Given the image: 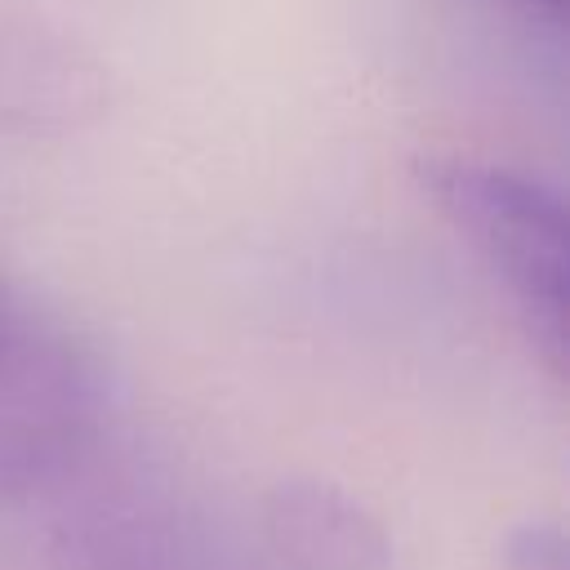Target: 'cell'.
I'll use <instances>...</instances> for the list:
<instances>
[{"label":"cell","instance_id":"8992f818","mask_svg":"<svg viewBox=\"0 0 570 570\" xmlns=\"http://www.w3.org/2000/svg\"><path fill=\"white\" fill-rule=\"evenodd\" d=\"M517 4L521 13H530L534 22H543L548 31H561V18H566V0H508Z\"/></svg>","mask_w":570,"mask_h":570},{"label":"cell","instance_id":"3957f363","mask_svg":"<svg viewBox=\"0 0 570 570\" xmlns=\"http://www.w3.org/2000/svg\"><path fill=\"white\" fill-rule=\"evenodd\" d=\"M107 107L102 62L36 18L0 22V129L71 134Z\"/></svg>","mask_w":570,"mask_h":570},{"label":"cell","instance_id":"6da1fadb","mask_svg":"<svg viewBox=\"0 0 570 570\" xmlns=\"http://www.w3.org/2000/svg\"><path fill=\"white\" fill-rule=\"evenodd\" d=\"M419 187L503 289L539 356L566 365V200L539 174L481 156H423Z\"/></svg>","mask_w":570,"mask_h":570},{"label":"cell","instance_id":"5b68a950","mask_svg":"<svg viewBox=\"0 0 570 570\" xmlns=\"http://www.w3.org/2000/svg\"><path fill=\"white\" fill-rule=\"evenodd\" d=\"M499 570H570L566 561V534L552 521H525L508 530L499 548Z\"/></svg>","mask_w":570,"mask_h":570},{"label":"cell","instance_id":"277c9868","mask_svg":"<svg viewBox=\"0 0 570 570\" xmlns=\"http://www.w3.org/2000/svg\"><path fill=\"white\" fill-rule=\"evenodd\" d=\"M263 539L289 570H392L379 512L321 476H285L263 494Z\"/></svg>","mask_w":570,"mask_h":570},{"label":"cell","instance_id":"7a4b0ae2","mask_svg":"<svg viewBox=\"0 0 570 570\" xmlns=\"http://www.w3.org/2000/svg\"><path fill=\"white\" fill-rule=\"evenodd\" d=\"M98 419L94 356L0 276V499L71 472L98 436Z\"/></svg>","mask_w":570,"mask_h":570}]
</instances>
